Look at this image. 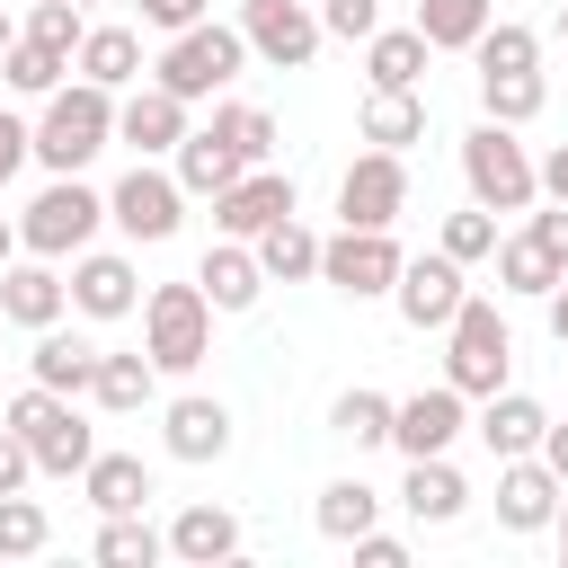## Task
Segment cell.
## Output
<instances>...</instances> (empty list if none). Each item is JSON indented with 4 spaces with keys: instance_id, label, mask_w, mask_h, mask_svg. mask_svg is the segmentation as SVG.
Listing matches in <instances>:
<instances>
[{
    "instance_id": "cell-16",
    "label": "cell",
    "mask_w": 568,
    "mask_h": 568,
    "mask_svg": "<svg viewBox=\"0 0 568 568\" xmlns=\"http://www.w3.org/2000/svg\"><path fill=\"white\" fill-rule=\"evenodd\" d=\"M559 470L541 462V453H515V462H497V524L506 532H541V524H559Z\"/></svg>"
},
{
    "instance_id": "cell-19",
    "label": "cell",
    "mask_w": 568,
    "mask_h": 568,
    "mask_svg": "<svg viewBox=\"0 0 568 568\" xmlns=\"http://www.w3.org/2000/svg\"><path fill=\"white\" fill-rule=\"evenodd\" d=\"M160 444H169V462H222L231 453V408L204 399V390H186V399H169Z\"/></svg>"
},
{
    "instance_id": "cell-26",
    "label": "cell",
    "mask_w": 568,
    "mask_h": 568,
    "mask_svg": "<svg viewBox=\"0 0 568 568\" xmlns=\"http://www.w3.org/2000/svg\"><path fill=\"white\" fill-rule=\"evenodd\" d=\"M568 275V257L550 248V240H532V231H515V240H497V284L506 293H524V302H550V284Z\"/></svg>"
},
{
    "instance_id": "cell-29",
    "label": "cell",
    "mask_w": 568,
    "mask_h": 568,
    "mask_svg": "<svg viewBox=\"0 0 568 568\" xmlns=\"http://www.w3.org/2000/svg\"><path fill=\"white\" fill-rule=\"evenodd\" d=\"M71 71L98 80V89H133V80H142V36H133V27H89Z\"/></svg>"
},
{
    "instance_id": "cell-23",
    "label": "cell",
    "mask_w": 568,
    "mask_h": 568,
    "mask_svg": "<svg viewBox=\"0 0 568 568\" xmlns=\"http://www.w3.org/2000/svg\"><path fill=\"white\" fill-rule=\"evenodd\" d=\"M231 550H240V515H231V506H178V524H169V559L213 568V559H231Z\"/></svg>"
},
{
    "instance_id": "cell-14",
    "label": "cell",
    "mask_w": 568,
    "mask_h": 568,
    "mask_svg": "<svg viewBox=\"0 0 568 568\" xmlns=\"http://www.w3.org/2000/svg\"><path fill=\"white\" fill-rule=\"evenodd\" d=\"M390 302H399V320L408 328H453V311L470 302V284H462V257H408L399 266V284H390Z\"/></svg>"
},
{
    "instance_id": "cell-5",
    "label": "cell",
    "mask_w": 568,
    "mask_h": 568,
    "mask_svg": "<svg viewBox=\"0 0 568 568\" xmlns=\"http://www.w3.org/2000/svg\"><path fill=\"white\" fill-rule=\"evenodd\" d=\"M9 426L36 444V470H44V479H80V470L98 462V435H89V417H80L62 390H44V382H27V390L9 399Z\"/></svg>"
},
{
    "instance_id": "cell-21",
    "label": "cell",
    "mask_w": 568,
    "mask_h": 568,
    "mask_svg": "<svg viewBox=\"0 0 568 568\" xmlns=\"http://www.w3.org/2000/svg\"><path fill=\"white\" fill-rule=\"evenodd\" d=\"M98 355H106V346H89V337H71V328L53 320V328H36V355H27V373H36L44 390L80 399V390L98 382Z\"/></svg>"
},
{
    "instance_id": "cell-13",
    "label": "cell",
    "mask_w": 568,
    "mask_h": 568,
    "mask_svg": "<svg viewBox=\"0 0 568 568\" xmlns=\"http://www.w3.org/2000/svg\"><path fill=\"white\" fill-rule=\"evenodd\" d=\"M115 142H133L142 160H178L186 142V98L160 80H133V98H115Z\"/></svg>"
},
{
    "instance_id": "cell-36",
    "label": "cell",
    "mask_w": 568,
    "mask_h": 568,
    "mask_svg": "<svg viewBox=\"0 0 568 568\" xmlns=\"http://www.w3.org/2000/svg\"><path fill=\"white\" fill-rule=\"evenodd\" d=\"M373 515H382V488H364V479H328V488H320V532H328V541L373 532Z\"/></svg>"
},
{
    "instance_id": "cell-31",
    "label": "cell",
    "mask_w": 568,
    "mask_h": 568,
    "mask_svg": "<svg viewBox=\"0 0 568 568\" xmlns=\"http://www.w3.org/2000/svg\"><path fill=\"white\" fill-rule=\"evenodd\" d=\"M240 169H248V160H240V151H231V142L213 133V124L178 142V186H186V195H222V186H231Z\"/></svg>"
},
{
    "instance_id": "cell-25",
    "label": "cell",
    "mask_w": 568,
    "mask_h": 568,
    "mask_svg": "<svg viewBox=\"0 0 568 568\" xmlns=\"http://www.w3.org/2000/svg\"><path fill=\"white\" fill-rule=\"evenodd\" d=\"M355 133L373 151H408V142H426V98L417 89H373L364 115H355Z\"/></svg>"
},
{
    "instance_id": "cell-17",
    "label": "cell",
    "mask_w": 568,
    "mask_h": 568,
    "mask_svg": "<svg viewBox=\"0 0 568 568\" xmlns=\"http://www.w3.org/2000/svg\"><path fill=\"white\" fill-rule=\"evenodd\" d=\"M71 311V275H53V257H9L0 266V320H18V328H53Z\"/></svg>"
},
{
    "instance_id": "cell-41",
    "label": "cell",
    "mask_w": 568,
    "mask_h": 568,
    "mask_svg": "<svg viewBox=\"0 0 568 568\" xmlns=\"http://www.w3.org/2000/svg\"><path fill=\"white\" fill-rule=\"evenodd\" d=\"M44 541H53V515H44L27 488H18V497H0V559H36Z\"/></svg>"
},
{
    "instance_id": "cell-48",
    "label": "cell",
    "mask_w": 568,
    "mask_h": 568,
    "mask_svg": "<svg viewBox=\"0 0 568 568\" xmlns=\"http://www.w3.org/2000/svg\"><path fill=\"white\" fill-rule=\"evenodd\" d=\"M133 9H142L160 36H178V27H195V18H204V0H133Z\"/></svg>"
},
{
    "instance_id": "cell-37",
    "label": "cell",
    "mask_w": 568,
    "mask_h": 568,
    "mask_svg": "<svg viewBox=\"0 0 568 568\" xmlns=\"http://www.w3.org/2000/svg\"><path fill=\"white\" fill-rule=\"evenodd\" d=\"M98 559H106V568H151V559H169V532H160L151 515H106Z\"/></svg>"
},
{
    "instance_id": "cell-46",
    "label": "cell",
    "mask_w": 568,
    "mask_h": 568,
    "mask_svg": "<svg viewBox=\"0 0 568 568\" xmlns=\"http://www.w3.org/2000/svg\"><path fill=\"white\" fill-rule=\"evenodd\" d=\"M27 160H36V124H27V115H9V106H0V186H9V178H18V169H27Z\"/></svg>"
},
{
    "instance_id": "cell-55",
    "label": "cell",
    "mask_w": 568,
    "mask_h": 568,
    "mask_svg": "<svg viewBox=\"0 0 568 568\" xmlns=\"http://www.w3.org/2000/svg\"><path fill=\"white\" fill-rule=\"evenodd\" d=\"M559 550H568V488H559Z\"/></svg>"
},
{
    "instance_id": "cell-42",
    "label": "cell",
    "mask_w": 568,
    "mask_h": 568,
    "mask_svg": "<svg viewBox=\"0 0 568 568\" xmlns=\"http://www.w3.org/2000/svg\"><path fill=\"white\" fill-rule=\"evenodd\" d=\"M444 257H462V266L497 257V213H488V204H470V213H444Z\"/></svg>"
},
{
    "instance_id": "cell-49",
    "label": "cell",
    "mask_w": 568,
    "mask_h": 568,
    "mask_svg": "<svg viewBox=\"0 0 568 568\" xmlns=\"http://www.w3.org/2000/svg\"><path fill=\"white\" fill-rule=\"evenodd\" d=\"M524 231H532V240H550V248H559V257H568V204H559V195H550V213H532V222H524Z\"/></svg>"
},
{
    "instance_id": "cell-2",
    "label": "cell",
    "mask_w": 568,
    "mask_h": 568,
    "mask_svg": "<svg viewBox=\"0 0 568 568\" xmlns=\"http://www.w3.org/2000/svg\"><path fill=\"white\" fill-rule=\"evenodd\" d=\"M462 186H470V204H488V213H532V195H541V160L515 142V124L479 115V124L462 133Z\"/></svg>"
},
{
    "instance_id": "cell-52",
    "label": "cell",
    "mask_w": 568,
    "mask_h": 568,
    "mask_svg": "<svg viewBox=\"0 0 568 568\" xmlns=\"http://www.w3.org/2000/svg\"><path fill=\"white\" fill-rule=\"evenodd\" d=\"M550 337H559V346H568V275H559V284H550Z\"/></svg>"
},
{
    "instance_id": "cell-4",
    "label": "cell",
    "mask_w": 568,
    "mask_h": 568,
    "mask_svg": "<svg viewBox=\"0 0 568 568\" xmlns=\"http://www.w3.org/2000/svg\"><path fill=\"white\" fill-rule=\"evenodd\" d=\"M240 62H248V36H240V27H222V18H195V27H178V36H169V53L151 62V80H160V89H178V98L195 106V98L231 89V80H240Z\"/></svg>"
},
{
    "instance_id": "cell-53",
    "label": "cell",
    "mask_w": 568,
    "mask_h": 568,
    "mask_svg": "<svg viewBox=\"0 0 568 568\" xmlns=\"http://www.w3.org/2000/svg\"><path fill=\"white\" fill-rule=\"evenodd\" d=\"M18 248H27V240H18V222H9V213H0V266H9V257H18Z\"/></svg>"
},
{
    "instance_id": "cell-33",
    "label": "cell",
    "mask_w": 568,
    "mask_h": 568,
    "mask_svg": "<svg viewBox=\"0 0 568 568\" xmlns=\"http://www.w3.org/2000/svg\"><path fill=\"white\" fill-rule=\"evenodd\" d=\"M151 390H160V364H151V355H98V382H89V399H98L106 417H133Z\"/></svg>"
},
{
    "instance_id": "cell-1",
    "label": "cell",
    "mask_w": 568,
    "mask_h": 568,
    "mask_svg": "<svg viewBox=\"0 0 568 568\" xmlns=\"http://www.w3.org/2000/svg\"><path fill=\"white\" fill-rule=\"evenodd\" d=\"M106 142H115V89L62 80V89L44 98V115H36V160H44L53 178H80Z\"/></svg>"
},
{
    "instance_id": "cell-11",
    "label": "cell",
    "mask_w": 568,
    "mask_h": 568,
    "mask_svg": "<svg viewBox=\"0 0 568 568\" xmlns=\"http://www.w3.org/2000/svg\"><path fill=\"white\" fill-rule=\"evenodd\" d=\"M399 213H408V160H399V151H355L346 178H337V222L390 231Z\"/></svg>"
},
{
    "instance_id": "cell-56",
    "label": "cell",
    "mask_w": 568,
    "mask_h": 568,
    "mask_svg": "<svg viewBox=\"0 0 568 568\" xmlns=\"http://www.w3.org/2000/svg\"><path fill=\"white\" fill-rule=\"evenodd\" d=\"M559 44H568V0H559Z\"/></svg>"
},
{
    "instance_id": "cell-12",
    "label": "cell",
    "mask_w": 568,
    "mask_h": 568,
    "mask_svg": "<svg viewBox=\"0 0 568 568\" xmlns=\"http://www.w3.org/2000/svg\"><path fill=\"white\" fill-rule=\"evenodd\" d=\"M284 213H293V178H284V169H266V160H257V169H240V178L213 195V231H222V240H257V231H275Z\"/></svg>"
},
{
    "instance_id": "cell-9",
    "label": "cell",
    "mask_w": 568,
    "mask_h": 568,
    "mask_svg": "<svg viewBox=\"0 0 568 568\" xmlns=\"http://www.w3.org/2000/svg\"><path fill=\"white\" fill-rule=\"evenodd\" d=\"M399 266H408V257H399L390 231H355V222H346L337 240H320V284H337L346 302H382V293L399 284Z\"/></svg>"
},
{
    "instance_id": "cell-20",
    "label": "cell",
    "mask_w": 568,
    "mask_h": 568,
    "mask_svg": "<svg viewBox=\"0 0 568 568\" xmlns=\"http://www.w3.org/2000/svg\"><path fill=\"white\" fill-rule=\"evenodd\" d=\"M470 426H479V444H488L497 462H515V453H541V435H550V408H541L532 390H488V408H479Z\"/></svg>"
},
{
    "instance_id": "cell-22",
    "label": "cell",
    "mask_w": 568,
    "mask_h": 568,
    "mask_svg": "<svg viewBox=\"0 0 568 568\" xmlns=\"http://www.w3.org/2000/svg\"><path fill=\"white\" fill-rule=\"evenodd\" d=\"M195 284L213 293V311H257V293H266V266H257V248H248V240H222V248H204Z\"/></svg>"
},
{
    "instance_id": "cell-30",
    "label": "cell",
    "mask_w": 568,
    "mask_h": 568,
    "mask_svg": "<svg viewBox=\"0 0 568 568\" xmlns=\"http://www.w3.org/2000/svg\"><path fill=\"white\" fill-rule=\"evenodd\" d=\"M488 18H497V0H417V36L435 53H470L488 36Z\"/></svg>"
},
{
    "instance_id": "cell-8",
    "label": "cell",
    "mask_w": 568,
    "mask_h": 568,
    "mask_svg": "<svg viewBox=\"0 0 568 568\" xmlns=\"http://www.w3.org/2000/svg\"><path fill=\"white\" fill-rule=\"evenodd\" d=\"M106 222L124 231V240H178V222H186V186H178V169H151V160H133L124 178H115V195H106Z\"/></svg>"
},
{
    "instance_id": "cell-10",
    "label": "cell",
    "mask_w": 568,
    "mask_h": 568,
    "mask_svg": "<svg viewBox=\"0 0 568 568\" xmlns=\"http://www.w3.org/2000/svg\"><path fill=\"white\" fill-rule=\"evenodd\" d=\"M240 36H248V53L266 62V71H311V53H320V9L311 0H240Z\"/></svg>"
},
{
    "instance_id": "cell-39",
    "label": "cell",
    "mask_w": 568,
    "mask_h": 568,
    "mask_svg": "<svg viewBox=\"0 0 568 568\" xmlns=\"http://www.w3.org/2000/svg\"><path fill=\"white\" fill-rule=\"evenodd\" d=\"M470 53H479V71H532V62H541V36H532L524 18H488V36H479Z\"/></svg>"
},
{
    "instance_id": "cell-51",
    "label": "cell",
    "mask_w": 568,
    "mask_h": 568,
    "mask_svg": "<svg viewBox=\"0 0 568 568\" xmlns=\"http://www.w3.org/2000/svg\"><path fill=\"white\" fill-rule=\"evenodd\" d=\"M541 195H559V204H568V142L541 160Z\"/></svg>"
},
{
    "instance_id": "cell-57",
    "label": "cell",
    "mask_w": 568,
    "mask_h": 568,
    "mask_svg": "<svg viewBox=\"0 0 568 568\" xmlns=\"http://www.w3.org/2000/svg\"><path fill=\"white\" fill-rule=\"evenodd\" d=\"M80 9H89V0H80Z\"/></svg>"
},
{
    "instance_id": "cell-40",
    "label": "cell",
    "mask_w": 568,
    "mask_h": 568,
    "mask_svg": "<svg viewBox=\"0 0 568 568\" xmlns=\"http://www.w3.org/2000/svg\"><path fill=\"white\" fill-rule=\"evenodd\" d=\"M213 133H222V142H231V151H240L248 169H257V160L275 151V115H266V106H248V98H231V106H213Z\"/></svg>"
},
{
    "instance_id": "cell-45",
    "label": "cell",
    "mask_w": 568,
    "mask_h": 568,
    "mask_svg": "<svg viewBox=\"0 0 568 568\" xmlns=\"http://www.w3.org/2000/svg\"><path fill=\"white\" fill-rule=\"evenodd\" d=\"M27 479H36V444H27L18 426H0V497H18Z\"/></svg>"
},
{
    "instance_id": "cell-15",
    "label": "cell",
    "mask_w": 568,
    "mask_h": 568,
    "mask_svg": "<svg viewBox=\"0 0 568 568\" xmlns=\"http://www.w3.org/2000/svg\"><path fill=\"white\" fill-rule=\"evenodd\" d=\"M470 417H462V390L453 382H435V390H408L399 408H390V444H399V462H426V453H453V435H462Z\"/></svg>"
},
{
    "instance_id": "cell-24",
    "label": "cell",
    "mask_w": 568,
    "mask_h": 568,
    "mask_svg": "<svg viewBox=\"0 0 568 568\" xmlns=\"http://www.w3.org/2000/svg\"><path fill=\"white\" fill-rule=\"evenodd\" d=\"M426 53H435V44H426L417 27H373V36H364V80H373V89H417V80H426Z\"/></svg>"
},
{
    "instance_id": "cell-38",
    "label": "cell",
    "mask_w": 568,
    "mask_h": 568,
    "mask_svg": "<svg viewBox=\"0 0 568 568\" xmlns=\"http://www.w3.org/2000/svg\"><path fill=\"white\" fill-rule=\"evenodd\" d=\"M541 71H479V106L497 115V124H532L541 115Z\"/></svg>"
},
{
    "instance_id": "cell-35",
    "label": "cell",
    "mask_w": 568,
    "mask_h": 568,
    "mask_svg": "<svg viewBox=\"0 0 568 568\" xmlns=\"http://www.w3.org/2000/svg\"><path fill=\"white\" fill-rule=\"evenodd\" d=\"M390 408H399V399H382V390H364V382H355V390H337L328 435H346L355 453H364V444H390Z\"/></svg>"
},
{
    "instance_id": "cell-27",
    "label": "cell",
    "mask_w": 568,
    "mask_h": 568,
    "mask_svg": "<svg viewBox=\"0 0 568 568\" xmlns=\"http://www.w3.org/2000/svg\"><path fill=\"white\" fill-rule=\"evenodd\" d=\"M80 488H89L98 515H142V506H151V470H142V453H98V462L80 470Z\"/></svg>"
},
{
    "instance_id": "cell-43",
    "label": "cell",
    "mask_w": 568,
    "mask_h": 568,
    "mask_svg": "<svg viewBox=\"0 0 568 568\" xmlns=\"http://www.w3.org/2000/svg\"><path fill=\"white\" fill-rule=\"evenodd\" d=\"M27 36L80 62V36H89V18H80V0H36V9H27Z\"/></svg>"
},
{
    "instance_id": "cell-44",
    "label": "cell",
    "mask_w": 568,
    "mask_h": 568,
    "mask_svg": "<svg viewBox=\"0 0 568 568\" xmlns=\"http://www.w3.org/2000/svg\"><path fill=\"white\" fill-rule=\"evenodd\" d=\"M320 27L346 36V44H364V36L382 27V0H320Z\"/></svg>"
},
{
    "instance_id": "cell-54",
    "label": "cell",
    "mask_w": 568,
    "mask_h": 568,
    "mask_svg": "<svg viewBox=\"0 0 568 568\" xmlns=\"http://www.w3.org/2000/svg\"><path fill=\"white\" fill-rule=\"evenodd\" d=\"M18 36H27V27H18V18H9V9H0V53H9V44H18Z\"/></svg>"
},
{
    "instance_id": "cell-50",
    "label": "cell",
    "mask_w": 568,
    "mask_h": 568,
    "mask_svg": "<svg viewBox=\"0 0 568 568\" xmlns=\"http://www.w3.org/2000/svg\"><path fill=\"white\" fill-rule=\"evenodd\" d=\"M541 462L568 479V417H550V435H541Z\"/></svg>"
},
{
    "instance_id": "cell-7",
    "label": "cell",
    "mask_w": 568,
    "mask_h": 568,
    "mask_svg": "<svg viewBox=\"0 0 568 568\" xmlns=\"http://www.w3.org/2000/svg\"><path fill=\"white\" fill-rule=\"evenodd\" d=\"M98 222H106V195L98 186H80V178H53L27 213H18V240H27V257H80L89 240H98Z\"/></svg>"
},
{
    "instance_id": "cell-18",
    "label": "cell",
    "mask_w": 568,
    "mask_h": 568,
    "mask_svg": "<svg viewBox=\"0 0 568 568\" xmlns=\"http://www.w3.org/2000/svg\"><path fill=\"white\" fill-rule=\"evenodd\" d=\"M133 302H142L133 257H115V248H80V257H71V311H89V320H124Z\"/></svg>"
},
{
    "instance_id": "cell-32",
    "label": "cell",
    "mask_w": 568,
    "mask_h": 568,
    "mask_svg": "<svg viewBox=\"0 0 568 568\" xmlns=\"http://www.w3.org/2000/svg\"><path fill=\"white\" fill-rule=\"evenodd\" d=\"M248 248H257V266H266V284H302V275H320V231H302L293 213H284L275 231H257Z\"/></svg>"
},
{
    "instance_id": "cell-6",
    "label": "cell",
    "mask_w": 568,
    "mask_h": 568,
    "mask_svg": "<svg viewBox=\"0 0 568 568\" xmlns=\"http://www.w3.org/2000/svg\"><path fill=\"white\" fill-rule=\"evenodd\" d=\"M506 364H515V337H506V320H497V302H462L453 311V328H444V382L462 390V399H488V390H506Z\"/></svg>"
},
{
    "instance_id": "cell-34",
    "label": "cell",
    "mask_w": 568,
    "mask_h": 568,
    "mask_svg": "<svg viewBox=\"0 0 568 568\" xmlns=\"http://www.w3.org/2000/svg\"><path fill=\"white\" fill-rule=\"evenodd\" d=\"M62 71H71V53H53V44H36V36H18V44L0 53V80H9L18 98H53Z\"/></svg>"
},
{
    "instance_id": "cell-3",
    "label": "cell",
    "mask_w": 568,
    "mask_h": 568,
    "mask_svg": "<svg viewBox=\"0 0 568 568\" xmlns=\"http://www.w3.org/2000/svg\"><path fill=\"white\" fill-rule=\"evenodd\" d=\"M142 355L160 373H195L213 355V293L204 284H151L142 293Z\"/></svg>"
},
{
    "instance_id": "cell-28",
    "label": "cell",
    "mask_w": 568,
    "mask_h": 568,
    "mask_svg": "<svg viewBox=\"0 0 568 568\" xmlns=\"http://www.w3.org/2000/svg\"><path fill=\"white\" fill-rule=\"evenodd\" d=\"M399 506H408L417 524H453V515L470 506V488H462V470H453L444 453H426V462H408V479H399Z\"/></svg>"
},
{
    "instance_id": "cell-47",
    "label": "cell",
    "mask_w": 568,
    "mask_h": 568,
    "mask_svg": "<svg viewBox=\"0 0 568 568\" xmlns=\"http://www.w3.org/2000/svg\"><path fill=\"white\" fill-rule=\"evenodd\" d=\"M346 550H355L364 568H408V541H390V532H355Z\"/></svg>"
}]
</instances>
